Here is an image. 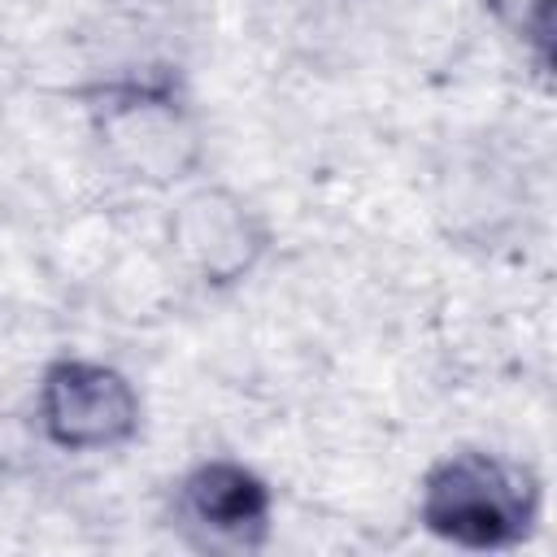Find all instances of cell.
Masks as SVG:
<instances>
[{
    "instance_id": "obj_2",
    "label": "cell",
    "mask_w": 557,
    "mask_h": 557,
    "mask_svg": "<svg viewBox=\"0 0 557 557\" xmlns=\"http://www.w3.org/2000/svg\"><path fill=\"white\" fill-rule=\"evenodd\" d=\"M413 518L448 548L513 553L531 544L544 522V479L522 457L461 444L422 470Z\"/></svg>"
},
{
    "instance_id": "obj_1",
    "label": "cell",
    "mask_w": 557,
    "mask_h": 557,
    "mask_svg": "<svg viewBox=\"0 0 557 557\" xmlns=\"http://www.w3.org/2000/svg\"><path fill=\"white\" fill-rule=\"evenodd\" d=\"M100 165L144 191H178L205 174V117L174 65H139L78 87Z\"/></svg>"
},
{
    "instance_id": "obj_6",
    "label": "cell",
    "mask_w": 557,
    "mask_h": 557,
    "mask_svg": "<svg viewBox=\"0 0 557 557\" xmlns=\"http://www.w3.org/2000/svg\"><path fill=\"white\" fill-rule=\"evenodd\" d=\"M522 48L531 52L535 74H548L553 61V0H522Z\"/></svg>"
},
{
    "instance_id": "obj_4",
    "label": "cell",
    "mask_w": 557,
    "mask_h": 557,
    "mask_svg": "<svg viewBox=\"0 0 557 557\" xmlns=\"http://www.w3.org/2000/svg\"><path fill=\"white\" fill-rule=\"evenodd\" d=\"M30 418L48 448L65 457H104L144 435V392L104 357L61 352L35 379Z\"/></svg>"
},
{
    "instance_id": "obj_3",
    "label": "cell",
    "mask_w": 557,
    "mask_h": 557,
    "mask_svg": "<svg viewBox=\"0 0 557 557\" xmlns=\"http://www.w3.org/2000/svg\"><path fill=\"white\" fill-rule=\"evenodd\" d=\"M161 239L187 283L200 292H235L265 265L274 222L248 191L200 174L174 191V205L161 218Z\"/></svg>"
},
{
    "instance_id": "obj_5",
    "label": "cell",
    "mask_w": 557,
    "mask_h": 557,
    "mask_svg": "<svg viewBox=\"0 0 557 557\" xmlns=\"http://www.w3.org/2000/svg\"><path fill=\"white\" fill-rule=\"evenodd\" d=\"M274 487L270 479L231 453L191 461L170 492V522L183 544L200 553H261L274 540Z\"/></svg>"
}]
</instances>
